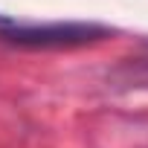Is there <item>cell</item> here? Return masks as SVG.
<instances>
[{
	"label": "cell",
	"instance_id": "obj_1",
	"mask_svg": "<svg viewBox=\"0 0 148 148\" xmlns=\"http://www.w3.org/2000/svg\"><path fill=\"white\" fill-rule=\"evenodd\" d=\"M110 29L99 23H6L0 26V38L18 47H41V49H61V47H82L108 38Z\"/></svg>",
	"mask_w": 148,
	"mask_h": 148
}]
</instances>
